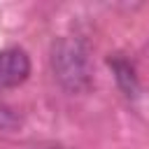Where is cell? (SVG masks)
Masks as SVG:
<instances>
[{"label": "cell", "mask_w": 149, "mask_h": 149, "mask_svg": "<svg viewBox=\"0 0 149 149\" xmlns=\"http://www.w3.org/2000/svg\"><path fill=\"white\" fill-rule=\"evenodd\" d=\"M49 65H51L54 79L68 93H84L86 88H91L93 70H91L88 49L84 47V42L74 37L54 40L49 51Z\"/></svg>", "instance_id": "6da1fadb"}, {"label": "cell", "mask_w": 149, "mask_h": 149, "mask_svg": "<svg viewBox=\"0 0 149 149\" xmlns=\"http://www.w3.org/2000/svg\"><path fill=\"white\" fill-rule=\"evenodd\" d=\"M30 74V58L19 47H7L0 51V91L21 86Z\"/></svg>", "instance_id": "7a4b0ae2"}, {"label": "cell", "mask_w": 149, "mask_h": 149, "mask_svg": "<svg viewBox=\"0 0 149 149\" xmlns=\"http://www.w3.org/2000/svg\"><path fill=\"white\" fill-rule=\"evenodd\" d=\"M107 65L112 68V74H114L119 88L123 91V95L137 98V95H140V79H137L135 65H133L126 56H121V54L109 56V58H107Z\"/></svg>", "instance_id": "3957f363"}]
</instances>
